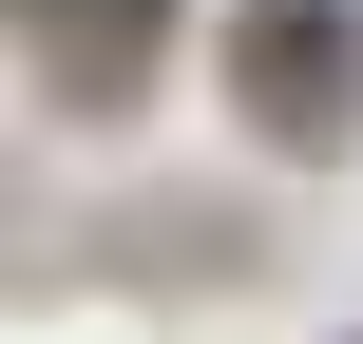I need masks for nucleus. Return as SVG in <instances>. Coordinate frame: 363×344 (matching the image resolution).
I'll list each match as a JSON object with an SVG mask.
<instances>
[{
    "mask_svg": "<svg viewBox=\"0 0 363 344\" xmlns=\"http://www.w3.org/2000/svg\"><path fill=\"white\" fill-rule=\"evenodd\" d=\"M153 57H172V0H38V77H57V96H96V115H115Z\"/></svg>",
    "mask_w": 363,
    "mask_h": 344,
    "instance_id": "f03ea898",
    "label": "nucleus"
},
{
    "mask_svg": "<svg viewBox=\"0 0 363 344\" xmlns=\"http://www.w3.org/2000/svg\"><path fill=\"white\" fill-rule=\"evenodd\" d=\"M230 115L268 153H345L363 134V0H230Z\"/></svg>",
    "mask_w": 363,
    "mask_h": 344,
    "instance_id": "f257e3e1",
    "label": "nucleus"
}]
</instances>
